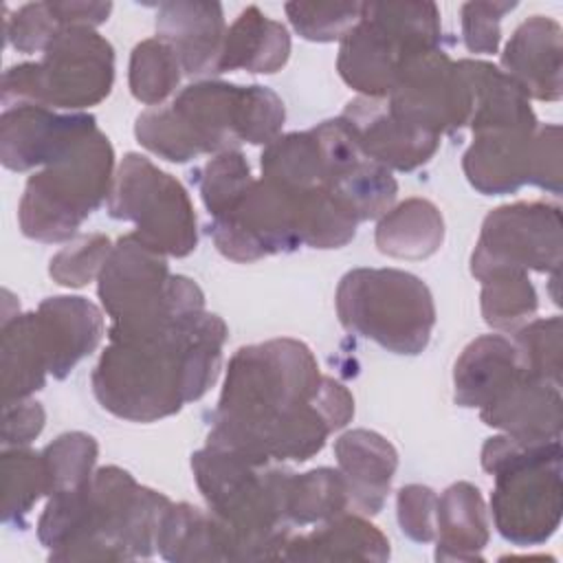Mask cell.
Returning a JSON list of instances; mask_svg holds the SVG:
<instances>
[{
    "label": "cell",
    "instance_id": "cell-9",
    "mask_svg": "<svg viewBox=\"0 0 563 563\" xmlns=\"http://www.w3.org/2000/svg\"><path fill=\"white\" fill-rule=\"evenodd\" d=\"M112 44L90 26H66L40 62L11 66L2 77V106L79 110L110 95Z\"/></svg>",
    "mask_w": 563,
    "mask_h": 563
},
{
    "label": "cell",
    "instance_id": "cell-12",
    "mask_svg": "<svg viewBox=\"0 0 563 563\" xmlns=\"http://www.w3.org/2000/svg\"><path fill=\"white\" fill-rule=\"evenodd\" d=\"M108 213L134 222V235L163 255L185 257L198 244L196 213L185 187L136 152L125 154L119 165Z\"/></svg>",
    "mask_w": 563,
    "mask_h": 563
},
{
    "label": "cell",
    "instance_id": "cell-39",
    "mask_svg": "<svg viewBox=\"0 0 563 563\" xmlns=\"http://www.w3.org/2000/svg\"><path fill=\"white\" fill-rule=\"evenodd\" d=\"M537 306L528 273H501L482 282V317L495 330H515L537 312Z\"/></svg>",
    "mask_w": 563,
    "mask_h": 563
},
{
    "label": "cell",
    "instance_id": "cell-1",
    "mask_svg": "<svg viewBox=\"0 0 563 563\" xmlns=\"http://www.w3.org/2000/svg\"><path fill=\"white\" fill-rule=\"evenodd\" d=\"M352 416V394L319 372L306 343L271 339L231 356L207 444L255 464L306 462Z\"/></svg>",
    "mask_w": 563,
    "mask_h": 563
},
{
    "label": "cell",
    "instance_id": "cell-37",
    "mask_svg": "<svg viewBox=\"0 0 563 563\" xmlns=\"http://www.w3.org/2000/svg\"><path fill=\"white\" fill-rule=\"evenodd\" d=\"M180 62L161 37L143 40L130 57V92L145 106L163 103L180 81Z\"/></svg>",
    "mask_w": 563,
    "mask_h": 563
},
{
    "label": "cell",
    "instance_id": "cell-41",
    "mask_svg": "<svg viewBox=\"0 0 563 563\" xmlns=\"http://www.w3.org/2000/svg\"><path fill=\"white\" fill-rule=\"evenodd\" d=\"M521 365L528 376L561 387V317L537 319L515 332Z\"/></svg>",
    "mask_w": 563,
    "mask_h": 563
},
{
    "label": "cell",
    "instance_id": "cell-4",
    "mask_svg": "<svg viewBox=\"0 0 563 563\" xmlns=\"http://www.w3.org/2000/svg\"><path fill=\"white\" fill-rule=\"evenodd\" d=\"M482 468L495 477L490 497L499 534L515 545H539L561 523V440L508 433L482 446Z\"/></svg>",
    "mask_w": 563,
    "mask_h": 563
},
{
    "label": "cell",
    "instance_id": "cell-16",
    "mask_svg": "<svg viewBox=\"0 0 563 563\" xmlns=\"http://www.w3.org/2000/svg\"><path fill=\"white\" fill-rule=\"evenodd\" d=\"M92 130H97L92 114H57L44 106L4 108L0 119V161L13 172L51 165Z\"/></svg>",
    "mask_w": 563,
    "mask_h": 563
},
{
    "label": "cell",
    "instance_id": "cell-5",
    "mask_svg": "<svg viewBox=\"0 0 563 563\" xmlns=\"http://www.w3.org/2000/svg\"><path fill=\"white\" fill-rule=\"evenodd\" d=\"M97 279L101 306L112 319L108 339L152 334L205 310L200 286L172 275L165 255L134 233L112 244Z\"/></svg>",
    "mask_w": 563,
    "mask_h": 563
},
{
    "label": "cell",
    "instance_id": "cell-17",
    "mask_svg": "<svg viewBox=\"0 0 563 563\" xmlns=\"http://www.w3.org/2000/svg\"><path fill=\"white\" fill-rule=\"evenodd\" d=\"M341 119L347 123L361 152L387 169L413 172L431 161L440 136L396 114L383 97L352 99Z\"/></svg>",
    "mask_w": 563,
    "mask_h": 563
},
{
    "label": "cell",
    "instance_id": "cell-22",
    "mask_svg": "<svg viewBox=\"0 0 563 563\" xmlns=\"http://www.w3.org/2000/svg\"><path fill=\"white\" fill-rule=\"evenodd\" d=\"M526 374L517 345L504 334H484L471 341L453 369L455 402L484 409L506 394Z\"/></svg>",
    "mask_w": 563,
    "mask_h": 563
},
{
    "label": "cell",
    "instance_id": "cell-18",
    "mask_svg": "<svg viewBox=\"0 0 563 563\" xmlns=\"http://www.w3.org/2000/svg\"><path fill=\"white\" fill-rule=\"evenodd\" d=\"M224 35V13L218 2L176 0L158 4L156 37L169 44L189 77L218 75Z\"/></svg>",
    "mask_w": 563,
    "mask_h": 563
},
{
    "label": "cell",
    "instance_id": "cell-32",
    "mask_svg": "<svg viewBox=\"0 0 563 563\" xmlns=\"http://www.w3.org/2000/svg\"><path fill=\"white\" fill-rule=\"evenodd\" d=\"M262 178L288 194L325 187V163L312 130L279 134L262 152Z\"/></svg>",
    "mask_w": 563,
    "mask_h": 563
},
{
    "label": "cell",
    "instance_id": "cell-3",
    "mask_svg": "<svg viewBox=\"0 0 563 563\" xmlns=\"http://www.w3.org/2000/svg\"><path fill=\"white\" fill-rule=\"evenodd\" d=\"M191 471L211 515L218 519L227 559H282L290 534L286 517V468L207 444L191 455Z\"/></svg>",
    "mask_w": 563,
    "mask_h": 563
},
{
    "label": "cell",
    "instance_id": "cell-35",
    "mask_svg": "<svg viewBox=\"0 0 563 563\" xmlns=\"http://www.w3.org/2000/svg\"><path fill=\"white\" fill-rule=\"evenodd\" d=\"M295 196L301 244L312 249H339L356 235L358 220L330 189L319 187Z\"/></svg>",
    "mask_w": 563,
    "mask_h": 563
},
{
    "label": "cell",
    "instance_id": "cell-46",
    "mask_svg": "<svg viewBox=\"0 0 563 563\" xmlns=\"http://www.w3.org/2000/svg\"><path fill=\"white\" fill-rule=\"evenodd\" d=\"M435 506L438 495L422 484H409L398 490V523L400 530L418 543L435 539Z\"/></svg>",
    "mask_w": 563,
    "mask_h": 563
},
{
    "label": "cell",
    "instance_id": "cell-42",
    "mask_svg": "<svg viewBox=\"0 0 563 563\" xmlns=\"http://www.w3.org/2000/svg\"><path fill=\"white\" fill-rule=\"evenodd\" d=\"M284 9L303 40L334 42L361 20L363 2H288Z\"/></svg>",
    "mask_w": 563,
    "mask_h": 563
},
{
    "label": "cell",
    "instance_id": "cell-49",
    "mask_svg": "<svg viewBox=\"0 0 563 563\" xmlns=\"http://www.w3.org/2000/svg\"><path fill=\"white\" fill-rule=\"evenodd\" d=\"M64 26H97L108 20L112 4L110 2H53Z\"/></svg>",
    "mask_w": 563,
    "mask_h": 563
},
{
    "label": "cell",
    "instance_id": "cell-27",
    "mask_svg": "<svg viewBox=\"0 0 563 563\" xmlns=\"http://www.w3.org/2000/svg\"><path fill=\"white\" fill-rule=\"evenodd\" d=\"M46 374H51V363L37 314H4L0 343L2 402L29 398L44 387Z\"/></svg>",
    "mask_w": 563,
    "mask_h": 563
},
{
    "label": "cell",
    "instance_id": "cell-29",
    "mask_svg": "<svg viewBox=\"0 0 563 563\" xmlns=\"http://www.w3.org/2000/svg\"><path fill=\"white\" fill-rule=\"evenodd\" d=\"M290 55V35L277 20L257 7H246L227 29L218 73L244 68L249 73H277Z\"/></svg>",
    "mask_w": 563,
    "mask_h": 563
},
{
    "label": "cell",
    "instance_id": "cell-8",
    "mask_svg": "<svg viewBox=\"0 0 563 563\" xmlns=\"http://www.w3.org/2000/svg\"><path fill=\"white\" fill-rule=\"evenodd\" d=\"M440 11L433 2H369L341 40L336 70L361 97H387L418 53L440 48Z\"/></svg>",
    "mask_w": 563,
    "mask_h": 563
},
{
    "label": "cell",
    "instance_id": "cell-20",
    "mask_svg": "<svg viewBox=\"0 0 563 563\" xmlns=\"http://www.w3.org/2000/svg\"><path fill=\"white\" fill-rule=\"evenodd\" d=\"M334 455L347 486L350 508L363 517L378 515L398 468L391 442L376 431L352 429L336 438Z\"/></svg>",
    "mask_w": 563,
    "mask_h": 563
},
{
    "label": "cell",
    "instance_id": "cell-2",
    "mask_svg": "<svg viewBox=\"0 0 563 563\" xmlns=\"http://www.w3.org/2000/svg\"><path fill=\"white\" fill-rule=\"evenodd\" d=\"M224 341L227 323L205 310L152 334L110 339L92 372L95 398L132 422L174 416L216 383Z\"/></svg>",
    "mask_w": 563,
    "mask_h": 563
},
{
    "label": "cell",
    "instance_id": "cell-31",
    "mask_svg": "<svg viewBox=\"0 0 563 563\" xmlns=\"http://www.w3.org/2000/svg\"><path fill=\"white\" fill-rule=\"evenodd\" d=\"M156 548L167 561H229L218 519L191 504H169L163 512Z\"/></svg>",
    "mask_w": 563,
    "mask_h": 563
},
{
    "label": "cell",
    "instance_id": "cell-21",
    "mask_svg": "<svg viewBox=\"0 0 563 563\" xmlns=\"http://www.w3.org/2000/svg\"><path fill=\"white\" fill-rule=\"evenodd\" d=\"M35 314L53 378H66L84 356L97 350L103 336L101 310L86 297H48Z\"/></svg>",
    "mask_w": 563,
    "mask_h": 563
},
{
    "label": "cell",
    "instance_id": "cell-15",
    "mask_svg": "<svg viewBox=\"0 0 563 563\" xmlns=\"http://www.w3.org/2000/svg\"><path fill=\"white\" fill-rule=\"evenodd\" d=\"M385 99L396 114L438 136L460 130L471 117L468 84L442 48L407 59Z\"/></svg>",
    "mask_w": 563,
    "mask_h": 563
},
{
    "label": "cell",
    "instance_id": "cell-44",
    "mask_svg": "<svg viewBox=\"0 0 563 563\" xmlns=\"http://www.w3.org/2000/svg\"><path fill=\"white\" fill-rule=\"evenodd\" d=\"M4 35L7 42L20 53L46 51V46L66 29L53 2L24 4L9 18L4 11Z\"/></svg>",
    "mask_w": 563,
    "mask_h": 563
},
{
    "label": "cell",
    "instance_id": "cell-26",
    "mask_svg": "<svg viewBox=\"0 0 563 563\" xmlns=\"http://www.w3.org/2000/svg\"><path fill=\"white\" fill-rule=\"evenodd\" d=\"M288 561H385L387 537L363 515H339L319 523L312 532L290 537L282 552Z\"/></svg>",
    "mask_w": 563,
    "mask_h": 563
},
{
    "label": "cell",
    "instance_id": "cell-30",
    "mask_svg": "<svg viewBox=\"0 0 563 563\" xmlns=\"http://www.w3.org/2000/svg\"><path fill=\"white\" fill-rule=\"evenodd\" d=\"M374 240L389 257L424 260L442 246L444 220L431 200L407 198L380 216Z\"/></svg>",
    "mask_w": 563,
    "mask_h": 563
},
{
    "label": "cell",
    "instance_id": "cell-10",
    "mask_svg": "<svg viewBox=\"0 0 563 563\" xmlns=\"http://www.w3.org/2000/svg\"><path fill=\"white\" fill-rule=\"evenodd\" d=\"M244 95L246 86L196 81L183 88L172 106L141 112L134 134L145 150L172 163L238 150V143H242Z\"/></svg>",
    "mask_w": 563,
    "mask_h": 563
},
{
    "label": "cell",
    "instance_id": "cell-25",
    "mask_svg": "<svg viewBox=\"0 0 563 563\" xmlns=\"http://www.w3.org/2000/svg\"><path fill=\"white\" fill-rule=\"evenodd\" d=\"M457 68L471 92L468 125L473 134L537 128L526 92L504 70L479 59H460Z\"/></svg>",
    "mask_w": 563,
    "mask_h": 563
},
{
    "label": "cell",
    "instance_id": "cell-34",
    "mask_svg": "<svg viewBox=\"0 0 563 563\" xmlns=\"http://www.w3.org/2000/svg\"><path fill=\"white\" fill-rule=\"evenodd\" d=\"M325 189H330L358 222L385 216L398 194V183L391 172L376 161L363 156L343 174H339Z\"/></svg>",
    "mask_w": 563,
    "mask_h": 563
},
{
    "label": "cell",
    "instance_id": "cell-33",
    "mask_svg": "<svg viewBox=\"0 0 563 563\" xmlns=\"http://www.w3.org/2000/svg\"><path fill=\"white\" fill-rule=\"evenodd\" d=\"M347 510L350 497L341 471L321 466L308 473H288L286 517L290 526H319Z\"/></svg>",
    "mask_w": 563,
    "mask_h": 563
},
{
    "label": "cell",
    "instance_id": "cell-48",
    "mask_svg": "<svg viewBox=\"0 0 563 563\" xmlns=\"http://www.w3.org/2000/svg\"><path fill=\"white\" fill-rule=\"evenodd\" d=\"M44 409L35 400H15L4 405V422H2V449L26 446L31 440L40 435L44 429Z\"/></svg>",
    "mask_w": 563,
    "mask_h": 563
},
{
    "label": "cell",
    "instance_id": "cell-40",
    "mask_svg": "<svg viewBox=\"0 0 563 563\" xmlns=\"http://www.w3.org/2000/svg\"><path fill=\"white\" fill-rule=\"evenodd\" d=\"M253 185L249 163L240 150H229L216 154L202 169L198 178V189L202 202L211 218L227 213Z\"/></svg>",
    "mask_w": 563,
    "mask_h": 563
},
{
    "label": "cell",
    "instance_id": "cell-23",
    "mask_svg": "<svg viewBox=\"0 0 563 563\" xmlns=\"http://www.w3.org/2000/svg\"><path fill=\"white\" fill-rule=\"evenodd\" d=\"M484 424L521 440H561L563 400L559 385L523 374L495 402L479 409Z\"/></svg>",
    "mask_w": 563,
    "mask_h": 563
},
{
    "label": "cell",
    "instance_id": "cell-11",
    "mask_svg": "<svg viewBox=\"0 0 563 563\" xmlns=\"http://www.w3.org/2000/svg\"><path fill=\"white\" fill-rule=\"evenodd\" d=\"M169 504L163 493L139 486L128 471L103 466L90 479L86 532L73 545L53 552L51 561L147 559Z\"/></svg>",
    "mask_w": 563,
    "mask_h": 563
},
{
    "label": "cell",
    "instance_id": "cell-45",
    "mask_svg": "<svg viewBox=\"0 0 563 563\" xmlns=\"http://www.w3.org/2000/svg\"><path fill=\"white\" fill-rule=\"evenodd\" d=\"M517 2H466L462 4V37L471 53H497L501 18L512 11Z\"/></svg>",
    "mask_w": 563,
    "mask_h": 563
},
{
    "label": "cell",
    "instance_id": "cell-36",
    "mask_svg": "<svg viewBox=\"0 0 563 563\" xmlns=\"http://www.w3.org/2000/svg\"><path fill=\"white\" fill-rule=\"evenodd\" d=\"M42 495H48L42 453L24 446L2 449V521L22 528Z\"/></svg>",
    "mask_w": 563,
    "mask_h": 563
},
{
    "label": "cell",
    "instance_id": "cell-24",
    "mask_svg": "<svg viewBox=\"0 0 563 563\" xmlns=\"http://www.w3.org/2000/svg\"><path fill=\"white\" fill-rule=\"evenodd\" d=\"M537 128L475 134L462 161L468 183L486 196L515 194L521 185L530 183V156Z\"/></svg>",
    "mask_w": 563,
    "mask_h": 563
},
{
    "label": "cell",
    "instance_id": "cell-6",
    "mask_svg": "<svg viewBox=\"0 0 563 563\" xmlns=\"http://www.w3.org/2000/svg\"><path fill=\"white\" fill-rule=\"evenodd\" d=\"M114 152L108 136L92 130L62 158L26 180L18 218L26 238L70 242L81 222L110 196Z\"/></svg>",
    "mask_w": 563,
    "mask_h": 563
},
{
    "label": "cell",
    "instance_id": "cell-38",
    "mask_svg": "<svg viewBox=\"0 0 563 563\" xmlns=\"http://www.w3.org/2000/svg\"><path fill=\"white\" fill-rule=\"evenodd\" d=\"M97 440L81 431H68L55 438L44 451V468L48 479V495L77 490L90 484L97 462Z\"/></svg>",
    "mask_w": 563,
    "mask_h": 563
},
{
    "label": "cell",
    "instance_id": "cell-28",
    "mask_svg": "<svg viewBox=\"0 0 563 563\" xmlns=\"http://www.w3.org/2000/svg\"><path fill=\"white\" fill-rule=\"evenodd\" d=\"M435 559L475 561L488 543V515L477 486L468 482L451 484L435 506Z\"/></svg>",
    "mask_w": 563,
    "mask_h": 563
},
{
    "label": "cell",
    "instance_id": "cell-43",
    "mask_svg": "<svg viewBox=\"0 0 563 563\" xmlns=\"http://www.w3.org/2000/svg\"><path fill=\"white\" fill-rule=\"evenodd\" d=\"M112 242L103 233H88L70 240L59 253L51 257V277L68 288L86 286L95 275L101 273Z\"/></svg>",
    "mask_w": 563,
    "mask_h": 563
},
{
    "label": "cell",
    "instance_id": "cell-13",
    "mask_svg": "<svg viewBox=\"0 0 563 563\" xmlns=\"http://www.w3.org/2000/svg\"><path fill=\"white\" fill-rule=\"evenodd\" d=\"M563 222L556 205L532 200L493 209L471 255V273L486 282L501 273H552L561 268Z\"/></svg>",
    "mask_w": 563,
    "mask_h": 563
},
{
    "label": "cell",
    "instance_id": "cell-14",
    "mask_svg": "<svg viewBox=\"0 0 563 563\" xmlns=\"http://www.w3.org/2000/svg\"><path fill=\"white\" fill-rule=\"evenodd\" d=\"M216 249L233 262H257L290 253L299 242L297 196L268 180H253L249 191L227 213L207 227Z\"/></svg>",
    "mask_w": 563,
    "mask_h": 563
},
{
    "label": "cell",
    "instance_id": "cell-47",
    "mask_svg": "<svg viewBox=\"0 0 563 563\" xmlns=\"http://www.w3.org/2000/svg\"><path fill=\"white\" fill-rule=\"evenodd\" d=\"M530 183L550 191L561 194V128L541 125L532 139L530 156Z\"/></svg>",
    "mask_w": 563,
    "mask_h": 563
},
{
    "label": "cell",
    "instance_id": "cell-19",
    "mask_svg": "<svg viewBox=\"0 0 563 563\" xmlns=\"http://www.w3.org/2000/svg\"><path fill=\"white\" fill-rule=\"evenodd\" d=\"M561 53V24L532 15L515 29L501 53V66L528 99L559 101L563 92Z\"/></svg>",
    "mask_w": 563,
    "mask_h": 563
},
{
    "label": "cell",
    "instance_id": "cell-7",
    "mask_svg": "<svg viewBox=\"0 0 563 563\" xmlns=\"http://www.w3.org/2000/svg\"><path fill=\"white\" fill-rule=\"evenodd\" d=\"M341 325L394 354L416 356L431 339L435 303L429 286L400 268H354L334 295Z\"/></svg>",
    "mask_w": 563,
    "mask_h": 563
}]
</instances>
